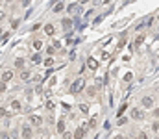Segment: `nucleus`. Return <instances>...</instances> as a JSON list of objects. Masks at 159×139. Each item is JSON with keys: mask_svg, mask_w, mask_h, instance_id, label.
<instances>
[{"mask_svg": "<svg viewBox=\"0 0 159 139\" xmlns=\"http://www.w3.org/2000/svg\"><path fill=\"white\" fill-rule=\"evenodd\" d=\"M113 139H124V135H120V133H118V135H115Z\"/></svg>", "mask_w": 159, "mask_h": 139, "instance_id": "obj_35", "label": "nucleus"}, {"mask_svg": "<svg viewBox=\"0 0 159 139\" xmlns=\"http://www.w3.org/2000/svg\"><path fill=\"white\" fill-rule=\"evenodd\" d=\"M34 48L35 50H41V48H43V41H41V39H35L34 41Z\"/></svg>", "mask_w": 159, "mask_h": 139, "instance_id": "obj_16", "label": "nucleus"}, {"mask_svg": "<svg viewBox=\"0 0 159 139\" xmlns=\"http://www.w3.org/2000/svg\"><path fill=\"white\" fill-rule=\"evenodd\" d=\"M142 117H144V113H142L139 108H133V109H132V119H135V121H141Z\"/></svg>", "mask_w": 159, "mask_h": 139, "instance_id": "obj_5", "label": "nucleus"}, {"mask_svg": "<svg viewBox=\"0 0 159 139\" xmlns=\"http://www.w3.org/2000/svg\"><path fill=\"white\" fill-rule=\"evenodd\" d=\"M56 128H58L56 132H59V133H65V132H67V130H65V122L63 121H58V126H56Z\"/></svg>", "mask_w": 159, "mask_h": 139, "instance_id": "obj_13", "label": "nucleus"}, {"mask_svg": "<svg viewBox=\"0 0 159 139\" xmlns=\"http://www.w3.org/2000/svg\"><path fill=\"white\" fill-rule=\"evenodd\" d=\"M18 24H20V19H15V21L11 22V26H13V28H18Z\"/></svg>", "mask_w": 159, "mask_h": 139, "instance_id": "obj_23", "label": "nucleus"}, {"mask_svg": "<svg viewBox=\"0 0 159 139\" xmlns=\"http://www.w3.org/2000/svg\"><path fill=\"white\" fill-rule=\"evenodd\" d=\"M87 67H89L91 71H94L96 67H98V61L94 59V57H89V59H87Z\"/></svg>", "mask_w": 159, "mask_h": 139, "instance_id": "obj_8", "label": "nucleus"}, {"mask_svg": "<svg viewBox=\"0 0 159 139\" xmlns=\"http://www.w3.org/2000/svg\"><path fill=\"white\" fill-rule=\"evenodd\" d=\"M32 61H34V63H41L43 59H41V56H39V54H34V56H32Z\"/></svg>", "mask_w": 159, "mask_h": 139, "instance_id": "obj_18", "label": "nucleus"}, {"mask_svg": "<svg viewBox=\"0 0 159 139\" xmlns=\"http://www.w3.org/2000/svg\"><path fill=\"white\" fill-rule=\"evenodd\" d=\"M8 91V84L6 82H0V93H6Z\"/></svg>", "mask_w": 159, "mask_h": 139, "instance_id": "obj_20", "label": "nucleus"}, {"mask_svg": "<svg viewBox=\"0 0 159 139\" xmlns=\"http://www.w3.org/2000/svg\"><path fill=\"white\" fill-rule=\"evenodd\" d=\"M15 67H17V69H24V57H17V59H15Z\"/></svg>", "mask_w": 159, "mask_h": 139, "instance_id": "obj_11", "label": "nucleus"}, {"mask_svg": "<svg viewBox=\"0 0 159 139\" xmlns=\"http://www.w3.org/2000/svg\"><path fill=\"white\" fill-rule=\"evenodd\" d=\"M11 80H13V71H4V73H2V82H11Z\"/></svg>", "mask_w": 159, "mask_h": 139, "instance_id": "obj_6", "label": "nucleus"}, {"mask_svg": "<svg viewBox=\"0 0 159 139\" xmlns=\"http://www.w3.org/2000/svg\"><path fill=\"white\" fill-rule=\"evenodd\" d=\"M20 80H30V71L22 69V71H20Z\"/></svg>", "mask_w": 159, "mask_h": 139, "instance_id": "obj_15", "label": "nucleus"}, {"mask_svg": "<svg viewBox=\"0 0 159 139\" xmlns=\"http://www.w3.org/2000/svg\"><path fill=\"white\" fill-rule=\"evenodd\" d=\"M44 65L46 67H52L54 65V57H46V59H44Z\"/></svg>", "mask_w": 159, "mask_h": 139, "instance_id": "obj_19", "label": "nucleus"}, {"mask_svg": "<svg viewBox=\"0 0 159 139\" xmlns=\"http://www.w3.org/2000/svg\"><path fill=\"white\" fill-rule=\"evenodd\" d=\"M46 109H48V111H52V109H54V102H52V100L46 102Z\"/></svg>", "mask_w": 159, "mask_h": 139, "instance_id": "obj_22", "label": "nucleus"}, {"mask_svg": "<svg viewBox=\"0 0 159 139\" xmlns=\"http://www.w3.org/2000/svg\"><path fill=\"white\" fill-rule=\"evenodd\" d=\"M83 85H85V82H83L82 78H78L76 82H74V84L70 85V93H74V95H76V93H80V91L83 89Z\"/></svg>", "mask_w": 159, "mask_h": 139, "instance_id": "obj_2", "label": "nucleus"}, {"mask_svg": "<svg viewBox=\"0 0 159 139\" xmlns=\"http://www.w3.org/2000/svg\"><path fill=\"white\" fill-rule=\"evenodd\" d=\"M61 24H63V28H70L72 26V21H70V19H63Z\"/></svg>", "mask_w": 159, "mask_h": 139, "instance_id": "obj_17", "label": "nucleus"}, {"mask_svg": "<svg viewBox=\"0 0 159 139\" xmlns=\"http://www.w3.org/2000/svg\"><path fill=\"white\" fill-rule=\"evenodd\" d=\"M0 139H9V135H8L6 132H2V133H0Z\"/></svg>", "mask_w": 159, "mask_h": 139, "instance_id": "obj_30", "label": "nucleus"}, {"mask_svg": "<svg viewBox=\"0 0 159 139\" xmlns=\"http://www.w3.org/2000/svg\"><path fill=\"white\" fill-rule=\"evenodd\" d=\"M63 9H65V4L63 2H58L54 6V13H59V11H63Z\"/></svg>", "mask_w": 159, "mask_h": 139, "instance_id": "obj_14", "label": "nucleus"}, {"mask_svg": "<svg viewBox=\"0 0 159 139\" xmlns=\"http://www.w3.org/2000/svg\"><path fill=\"white\" fill-rule=\"evenodd\" d=\"M154 115H156V117H159V108H157V109H154Z\"/></svg>", "mask_w": 159, "mask_h": 139, "instance_id": "obj_33", "label": "nucleus"}, {"mask_svg": "<svg viewBox=\"0 0 159 139\" xmlns=\"http://www.w3.org/2000/svg\"><path fill=\"white\" fill-rule=\"evenodd\" d=\"M4 19H6V13H4V11H0V21H4Z\"/></svg>", "mask_w": 159, "mask_h": 139, "instance_id": "obj_31", "label": "nucleus"}, {"mask_svg": "<svg viewBox=\"0 0 159 139\" xmlns=\"http://www.w3.org/2000/svg\"><path fill=\"white\" fill-rule=\"evenodd\" d=\"M30 4V0H22V6H28Z\"/></svg>", "mask_w": 159, "mask_h": 139, "instance_id": "obj_34", "label": "nucleus"}, {"mask_svg": "<svg viewBox=\"0 0 159 139\" xmlns=\"http://www.w3.org/2000/svg\"><path fill=\"white\" fill-rule=\"evenodd\" d=\"M80 109H82L83 113H87V111H89V106H87V104H82V106H80Z\"/></svg>", "mask_w": 159, "mask_h": 139, "instance_id": "obj_24", "label": "nucleus"}, {"mask_svg": "<svg viewBox=\"0 0 159 139\" xmlns=\"http://www.w3.org/2000/svg\"><path fill=\"white\" fill-rule=\"evenodd\" d=\"M87 93H89V95H91V97H94V93H96V89H94V87H89V89H87Z\"/></svg>", "mask_w": 159, "mask_h": 139, "instance_id": "obj_26", "label": "nucleus"}, {"mask_svg": "<svg viewBox=\"0 0 159 139\" xmlns=\"http://www.w3.org/2000/svg\"><path fill=\"white\" fill-rule=\"evenodd\" d=\"M54 24H44V33L46 35H54Z\"/></svg>", "mask_w": 159, "mask_h": 139, "instance_id": "obj_10", "label": "nucleus"}, {"mask_svg": "<svg viewBox=\"0 0 159 139\" xmlns=\"http://www.w3.org/2000/svg\"><path fill=\"white\" fill-rule=\"evenodd\" d=\"M154 106V98L152 97H144L142 98V108H152Z\"/></svg>", "mask_w": 159, "mask_h": 139, "instance_id": "obj_7", "label": "nucleus"}, {"mask_svg": "<svg viewBox=\"0 0 159 139\" xmlns=\"http://www.w3.org/2000/svg\"><path fill=\"white\" fill-rule=\"evenodd\" d=\"M28 121H30V126H41L43 124V117L41 115H30Z\"/></svg>", "mask_w": 159, "mask_h": 139, "instance_id": "obj_3", "label": "nucleus"}, {"mask_svg": "<svg viewBox=\"0 0 159 139\" xmlns=\"http://www.w3.org/2000/svg\"><path fill=\"white\" fill-rule=\"evenodd\" d=\"M32 135H34V130H32V126H24L20 132V139H32Z\"/></svg>", "mask_w": 159, "mask_h": 139, "instance_id": "obj_4", "label": "nucleus"}, {"mask_svg": "<svg viewBox=\"0 0 159 139\" xmlns=\"http://www.w3.org/2000/svg\"><path fill=\"white\" fill-rule=\"evenodd\" d=\"M139 139H148V135H146V133H141V135H139Z\"/></svg>", "mask_w": 159, "mask_h": 139, "instance_id": "obj_32", "label": "nucleus"}, {"mask_svg": "<svg viewBox=\"0 0 159 139\" xmlns=\"http://www.w3.org/2000/svg\"><path fill=\"white\" fill-rule=\"evenodd\" d=\"M52 46H54V48H59V46H61V43H59V41H54Z\"/></svg>", "mask_w": 159, "mask_h": 139, "instance_id": "obj_29", "label": "nucleus"}, {"mask_svg": "<svg viewBox=\"0 0 159 139\" xmlns=\"http://www.w3.org/2000/svg\"><path fill=\"white\" fill-rule=\"evenodd\" d=\"M132 78H133V76H132V74H130V73H128V74H126V76H124V80H126V82H132Z\"/></svg>", "mask_w": 159, "mask_h": 139, "instance_id": "obj_28", "label": "nucleus"}, {"mask_svg": "<svg viewBox=\"0 0 159 139\" xmlns=\"http://www.w3.org/2000/svg\"><path fill=\"white\" fill-rule=\"evenodd\" d=\"M152 130H154V132H157V130H159V122H157V121L152 124Z\"/></svg>", "mask_w": 159, "mask_h": 139, "instance_id": "obj_27", "label": "nucleus"}, {"mask_svg": "<svg viewBox=\"0 0 159 139\" xmlns=\"http://www.w3.org/2000/svg\"><path fill=\"white\" fill-rule=\"evenodd\" d=\"M4 117H8V109L6 108H0V119H4Z\"/></svg>", "mask_w": 159, "mask_h": 139, "instance_id": "obj_21", "label": "nucleus"}, {"mask_svg": "<svg viewBox=\"0 0 159 139\" xmlns=\"http://www.w3.org/2000/svg\"><path fill=\"white\" fill-rule=\"evenodd\" d=\"M85 128H87V124H85V122H83V126L76 128V132L72 133V139H83V137H85V133H87Z\"/></svg>", "mask_w": 159, "mask_h": 139, "instance_id": "obj_1", "label": "nucleus"}, {"mask_svg": "<svg viewBox=\"0 0 159 139\" xmlns=\"http://www.w3.org/2000/svg\"><path fill=\"white\" fill-rule=\"evenodd\" d=\"M63 135V139H72V133L70 132H65V133H61Z\"/></svg>", "mask_w": 159, "mask_h": 139, "instance_id": "obj_25", "label": "nucleus"}, {"mask_svg": "<svg viewBox=\"0 0 159 139\" xmlns=\"http://www.w3.org/2000/svg\"><path fill=\"white\" fill-rule=\"evenodd\" d=\"M20 102H18V100H11V109L13 111H20Z\"/></svg>", "mask_w": 159, "mask_h": 139, "instance_id": "obj_12", "label": "nucleus"}, {"mask_svg": "<svg viewBox=\"0 0 159 139\" xmlns=\"http://www.w3.org/2000/svg\"><path fill=\"white\" fill-rule=\"evenodd\" d=\"M0 37H2V28H0Z\"/></svg>", "mask_w": 159, "mask_h": 139, "instance_id": "obj_36", "label": "nucleus"}, {"mask_svg": "<svg viewBox=\"0 0 159 139\" xmlns=\"http://www.w3.org/2000/svg\"><path fill=\"white\" fill-rule=\"evenodd\" d=\"M87 126H89V128H92V130H94V128L98 126V117H96V115H92V117H91V121H89Z\"/></svg>", "mask_w": 159, "mask_h": 139, "instance_id": "obj_9", "label": "nucleus"}]
</instances>
